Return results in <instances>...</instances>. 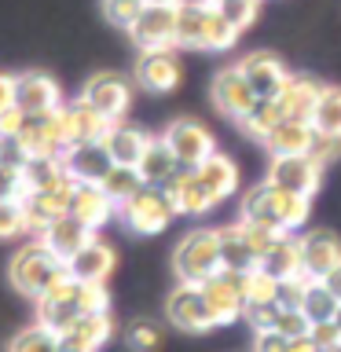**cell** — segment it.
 <instances>
[{
    "instance_id": "1",
    "label": "cell",
    "mask_w": 341,
    "mask_h": 352,
    "mask_svg": "<svg viewBox=\"0 0 341 352\" xmlns=\"http://www.w3.org/2000/svg\"><path fill=\"white\" fill-rule=\"evenodd\" d=\"M239 220L242 224H261V228H272L279 235H290L308 220V198L301 195H290L275 184H257L242 195V206H239Z\"/></svg>"
},
{
    "instance_id": "2",
    "label": "cell",
    "mask_w": 341,
    "mask_h": 352,
    "mask_svg": "<svg viewBox=\"0 0 341 352\" xmlns=\"http://www.w3.org/2000/svg\"><path fill=\"white\" fill-rule=\"evenodd\" d=\"M66 275H70V268H66V261L63 257H55V253L44 246L41 239H33L26 242L15 257H11L8 264V279L11 286H15L19 294H26L33 297V301H41L44 294L52 290V286H59Z\"/></svg>"
},
{
    "instance_id": "3",
    "label": "cell",
    "mask_w": 341,
    "mask_h": 352,
    "mask_svg": "<svg viewBox=\"0 0 341 352\" xmlns=\"http://www.w3.org/2000/svg\"><path fill=\"white\" fill-rule=\"evenodd\" d=\"M173 268L180 275V283H191V286L209 283L220 272V235L209 228L184 235V242L173 253Z\"/></svg>"
},
{
    "instance_id": "4",
    "label": "cell",
    "mask_w": 341,
    "mask_h": 352,
    "mask_svg": "<svg viewBox=\"0 0 341 352\" xmlns=\"http://www.w3.org/2000/svg\"><path fill=\"white\" fill-rule=\"evenodd\" d=\"M118 217L125 220V228L136 231V235H158V231L169 228L176 209H173L169 195H165L162 187H140V191L118 209Z\"/></svg>"
},
{
    "instance_id": "5",
    "label": "cell",
    "mask_w": 341,
    "mask_h": 352,
    "mask_svg": "<svg viewBox=\"0 0 341 352\" xmlns=\"http://www.w3.org/2000/svg\"><path fill=\"white\" fill-rule=\"evenodd\" d=\"M162 140L173 147L176 162H180L184 169H198L206 158H213V154H217L213 132H209L202 121H195V118H176L173 125L162 132Z\"/></svg>"
},
{
    "instance_id": "6",
    "label": "cell",
    "mask_w": 341,
    "mask_h": 352,
    "mask_svg": "<svg viewBox=\"0 0 341 352\" xmlns=\"http://www.w3.org/2000/svg\"><path fill=\"white\" fill-rule=\"evenodd\" d=\"M81 99L96 110V114H103L107 121H121L132 107V85L121 74L103 70V74H92L85 81Z\"/></svg>"
},
{
    "instance_id": "7",
    "label": "cell",
    "mask_w": 341,
    "mask_h": 352,
    "mask_svg": "<svg viewBox=\"0 0 341 352\" xmlns=\"http://www.w3.org/2000/svg\"><path fill=\"white\" fill-rule=\"evenodd\" d=\"M81 316H85L81 312V283H77L74 275H66L59 286H52V290L37 301V323L55 330V334L70 330Z\"/></svg>"
},
{
    "instance_id": "8",
    "label": "cell",
    "mask_w": 341,
    "mask_h": 352,
    "mask_svg": "<svg viewBox=\"0 0 341 352\" xmlns=\"http://www.w3.org/2000/svg\"><path fill=\"white\" fill-rule=\"evenodd\" d=\"M165 316H169V323L176 330H184V334H206V330L217 327L213 312H209V305H206L202 286H191V283H180L169 294V301H165Z\"/></svg>"
},
{
    "instance_id": "9",
    "label": "cell",
    "mask_w": 341,
    "mask_h": 352,
    "mask_svg": "<svg viewBox=\"0 0 341 352\" xmlns=\"http://www.w3.org/2000/svg\"><path fill=\"white\" fill-rule=\"evenodd\" d=\"M319 180H323V165H319L312 154H286V158H272L268 184L283 187V191L312 198L319 191Z\"/></svg>"
},
{
    "instance_id": "10",
    "label": "cell",
    "mask_w": 341,
    "mask_h": 352,
    "mask_svg": "<svg viewBox=\"0 0 341 352\" xmlns=\"http://www.w3.org/2000/svg\"><path fill=\"white\" fill-rule=\"evenodd\" d=\"M202 294L217 327L239 323L242 312H246V290H242V275L235 272H217L209 283H202Z\"/></svg>"
},
{
    "instance_id": "11",
    "label": "cell",
    "mask_w": 341,
    "mask_h": 352,
    "mask_svg": "<svg viewBox=\"0 0 341 352\" xmlns=\"http://www.w3.org/2000/svg\"><path fill=\"white\" fill-rule=\"evenodd\" d=\"M140 52H173L176 48V8H143L136 26L129 30Z\"/></svg>"
},
{
    "instance_id": "12",
    "label": "cell",
    "mask_w": 341,
    "mask_h": 352,
    "mask_svg": "<svg viewBox=\"0 0 341 352\" xmlns=\"http://www.w3.org/2000/svg\"><path fill=\"white\" fill-rule=\"evenodd\" d=\"M209 96H213V107L220 110V114H228L235 121H242L253 110V103H257V92L250 88V81L242 77L239 66H224V70H217Z\"/></svg>"
},
{
    "instance_id": "13",
    "label": "cell",
    "mask_w": 341,
    "mask_h": 352,
    "mask_svg": "<svg viewBox=\"0 0 341 352\" xmlns=\"http://www.w3.org/2000/svg\"><path fill=\"white\" fill-rule=\"evenodd\" d=\"M15 107L30 118H41V114H52L55 107H63V92L48 74L26 70V74H15Z\"/></svg>"
},
{
    "instance_id": "14",
    "label": "cell",
    "mask_w": 341,
    "mask_h": 352,
    "mask_svg": "<svg viewBox=\"0 0 341 352\" xmlns=\"http://www.w3.org/2000/svg\"><path fill=\"white\" fill-rule=\"evenodd\" d=\"M242 77L250 81V88L257 92V99H279L283 85L290 81V70L275 59L268 52H257V55H246V59L239 63Z\"/></svg>"
},
{
    "instance_id": "15",
    "label": "cell",
    "mask_w": 341,
    "mask_h": 352,
    "mask_svg": "<svg viewBox=\"0 0 341 352\" xmlns=\"http://www.w3.org/2000/svg\"><path fill=\"white\" fill-rule=\"evenodd\" d=\"M162 191L169 195V202H173L176 213H184V217H202V213H209V209L217 206L213 195L206 191V184L195 176V169H180L169 184L162 187Z\"/></svg>"
},
{
    "instance_id": "16",
    "label": "cell",
    "mask_w": 341,
    "mask_h": 352,
    "mask_svg": "<svg viewBox=\"0 0 341 352\" xmlns=\"http://www.w3.org/2000/svg\"><path fill=\"white\" fill-rule=\"evenodd\" d=\"M70 191H30L22 198V213H26L30 235H44L55 220H63L70 213Z\"/></svg>"
},
{
    "instance_id": "17",
    "label": "cell",
    "mask_w": 341,
    "mask_h": 352,
    "mask_svg": "<svg viewBox=\"0 0 341 352\" xmlns=\"http://www.w3.org/2000/svg\"><path fill=\"white\" fill-rule=\"evenodd\" d=\"M220 272H235V275H250L261 268V253L253 250V242L242 224L220 228Z\"/></svg>"
},
{
    "instance_id": "18",
    "label": "cell",
    "mask_w": 341,
    "mask_h": 352,
    "mask_svg": "<svg viewBox=\"0 0 341 352\" xmlns=\"http://www.w3.org/2000/svg\"><path fill=\"white\" fill-rule=\"evenodd\" d=\"M114 213H118V206L110 202L107 191L99 184H74V191H70V217L81 220L88 231H99Z\"/></svg>"
},
{
    "instance_id": "19",
    "label": "cell",
    "mask_w": 341,
    "mask_h": 352,
    "mask_svg": "<svg viewBox=\"0 0 341 352\" xmlns=\"http://www.w3.org/2000/svg\"><path fill=\"white\" fill-rule=\"evenodd\" d=\"M180 59L176 52H140L136 63V81L147 92H173L180 85Z\"/></svg>"
},
{
    "instance_id": "20",
    "label": "cell",
    "mask_w": 341,
    "mask_h": 352,
    "mask_svg": "<svg viewBox=\"0 0 341 352\" xmlns=\"http://www.w3.org/2000/svg\"><path fill=\"white\" fill-rule=\"evenodd\" d=\"M151 132H143L140 125H129V121H114L110 125V132L103 136V147L110 154V162L114 165H129V169H136L143 151L151 147Z\"/></svg>"
},
{
    "instance_id": "21",
    "label": "cell",
    "mask_w": 341,
    "mask_h": 352,
    "mask_svg": "<svg viewBox=\"0 0 341 352\" xmlns=\"http://www.w3.org/2000/svg\"><path fill=\"white\" fill-rule=\"evenodd\" d=\"M63 352H99L114 338V319L110 312H96V316H81L70 330H63Z\"/></svg>"
},
{
    "instance_id": "22",
    "label": "cell",
    "mask_w": 341,
    "mask_h": 352,
    "mask_svg": "<svg viewBox=\"0 0 341 352\" xmlns=\"http://www.w3.org/2000/svg\"><path fill=\"white\" fill-rule=\"evenodd\" d=\"M63 162H66V173H70L77 184H99L110 169H114V162H110L103 143H74V147L63 154Z\"/></svg>"
},
{
    "instance_id": "23",
    "label": "cell",
    "mask_w": 341,
    "mask_h": 352,
    "mask_svg": "<svg viewBox=\"0 0 341 352\" xmlns=\"http://www.w3.org/2000/svg\"><path fill=\"white\" fill-rule=\"evenodd\" d=\"M319 96H323V85L312 81V77H305V74H290V81L283 85V92H279V110H283V118H290V121H312V110L319 103Z\"/></svg>"
},
{
    "instance_id": "24",
    "label": "cell",
    "mask_w": 341,
    "mask_h": 352,
    "mask_svg": "<svg viewBox=\"0 0 341 352\" xmlns=\"http://www.w3.org/2000/svg\"><path fill=\"white\" fill-rule=\"evenodd\" d=\"M37 239H41L44 246H48V250L55 253V257H63L66 264H70V261L77 257V253H81V250L88 246V242L96 239V231H88V228L81 224V220H74L70 213H66L63 220H55V224H52L48 231H44V235H37Z\"/></svg>"
},
{
    "instance_id": "25",
    "label": "cell",
    "mask_w": 341,
    "mask_h": 352,
    "mask_svg": "<svg viewBox=\"0 0 341 352\" xmlns=\"http://www.w3.org/2000/svg\"><path fill=\"white\" fill-rule=\"evenodd\" d=\"M301 253L308 279H323L327 272H334L341 264V239L330 235V231H312V235L301 239Z\"/></svg>"
},
{
    "instance_id": "26",
    "label": "cell",
    "mask_w": 341,
    "mask_h": 352,
    "mask_svg": "<svg viewBox=\"0 0 341 352\" xmlns=\"http://www.w3.org/2000/svg\"><path fill=\"white\" fill-rule=\"evenodd\" d=\"M114 264H118L114 250H110L107 242L92 239L70 264H66V268H70V275H74L77 283H99V286H103L110 279V272H114Z\"/></svg>"
},
{
    "instance_id": "27",
    "label": "cell",
    "mask_w": 341,
    "mask_h": 352,
    "mask_svg": "<svg viewBox=\"0 0 341 352\" xmlns=\"http://www.w3.org/2000/svg\"><path fill=\"white\" fill-rule=\"evenodd\" d=\"M180 169H184V165L176 162L173 147H169V143H165L162 136H154V140H151V147L143 151V158H140V165H136L140 180L147 184V187H165Z\"/></svg>"
},
{
    "instance_id": "28",
    "label": "cell",
    "mask_w": 341,
    "mask_h": 352,
    "mask_svg": "<svg viewBox=\"0 0 341 352\" xmlns=\"http://www.w3.org/2000/svg\"><path fill=\"white\" fill-rule=\"evenodd\" d=\"M319 132L312 129V121H279V129L264 140L272 158H286V154H312V143H316Z\"/></svg>"
},
{
    "instance_id": "29",
    "label": "cell",
    "mask_w": 341,
    "mask_h": 352,
    "mask_svg": "<svg viewBox=\"0 0 341 352\" xmlns=\"http://www.w3.org/2000/svg\"><path fill=\"white\" fill-rule=\"evenodd\" d=\"M195 176L206 184V191L213 195V202H224V198H231L239 191V165L231 162L228 154H220V151L198 165Z\"/></svg>"
},
{
    "instance_id": "30",
    "label": "cell",
    "mask_w": 341,
    "mask_h": 352,
    "mask_svg": "<svg viewBox=\"0 0 341 352\" xmlns=\"http://www.w3.org/2000/svg\"><path fill=\"white\" fill-rule=\"evenodd\" d=\"M261 268L272 275V279H297V275H305V253H301V239L297 235H283L275 246L264 253Z\"/></svg>"
},
{
    "instance_id": "31",
    "label": "cell",
    "mask_w": 341,
    "mask_h": 352,
    "mask_svg": "<svg viewBox=\"0 0 341 352\" xmlns=\"http://www.w3.org/2000/svg\"><path fill=\"white\" fill-rule=\"evenodd\" d=\"M26 184H30V191H70L77 180L66 173L63 154H52V158L26 162Z\"/></svg>"
},
{
    "instance_id": "32",
    "label": "cell",
    "mask_w": 341,
    "mask_h": 352,
    "mask_svg": "<svg viewBox=\"0 0 341 352\" xmlns=\"http://www.w3.org/2000/svg\"><path fill=\"white\" fill-rule=\"evenodd\" d=\"M206 19H209V4H202V0H184L176 8V48H202Z\"/></svg>"
},
{
    "instance_id": "33",
    "label": "cell",
    "mask_w": 341,
    "mask_h": 352,
    "mask_svg": "<svg viewBox=\"0 0 341 352\" xmlns=\"http://www.w3.org/2000/svg\"><path fill=\"white\" fill-rule=\"evenodd\" d=\"M66 110H70L74 143H103V136L110 132V125H114V121H107L103 114H96V110L88 107L81 96H77L74 103H66Z\"/></svg>"
},
{
    "instance_id": "34",
    "label": "cell",
    "mask_w": 341,
    "mask_h": 352,
    "mask_svg": "<svg viewBox=\"0 0 341 352\" xmlns=\"http://www.w3.org/2000/svg\"><path fill=\"white\" fill-rule=\"evenodd\" d=\"M279 121H286L283 110H279V103H275V99H257V103H253V110L239 121V125L246 129V136H253V140L264 143L275 129H279Z\"/></svg>"
},
{
    "instance_id": "35",
    "label": "cell",
    "mask_w": 341,
    "mask_h": 352,
    "mask_svg": "<svg viewBox=\"0 0 341 352\" xmlns=\"http://www.w3.org/2000/svg\"><path fill=\"white\" fill-rule=\"evenodd\" d=\"M312 129L319 136L341 140V88H323V96L312 110Z\"/></svg>"
},
{
    "instance_id": "36",
    "label": "cell",
    "mask_w": 341,
    "mask_h": 352,
    "mask_svg": "<svg viewBox=\"0 0 341 352\" xmlns=\"http://www.w3.org/2000/svg\"><path fill=\"white\" fill-rule=\"evenodd\" d=\"M99 187H103L107 198L121 209L132 195L140 191V187H147V184L140 180V173H136V169H129V165H114V169H110V173L103 176V180H99Z\"/></svg>"
},
{
    "instance_id": "37",
    "label": "cell",
    "mask_w": 341,
    "mask_h": 352,
    "mask_svg": "<svg viewBox=\"0 0 341 352\" xmlns=\"http://www.w3.org/2000/svg\"><path fill=\"white\" fill-rule=\"evenodd\" d=\"M8 352H63V338L48 327L33 323L8 341Z\"/></svg>"
},
{
    "instance_id": "38",
    "label": "cell",
    "mask_w": 341,
    "mask_h": 352,
    "mask_svg": "<svg viewBox=\"0 0 341 352\" xmlns=\"http://www.w3.org/2000/svg\"><path fill=\"white\" fill-rule=\"evenodd\" d=\"M338 305H341L338 297L330 294L319 279H312V283H308V294H305L301 312L312 319V323H330V319H334V312H338Z\"/></svg>"
},
{
    "instance_id": "39",
    "label": "cell",
    "mask_w": 341,
    "mask_h": 352,
    "mask_svg": "<svg viewBox=\"0 0 341 352\" xmlns=\"http://www.w3.org/2000/svg\"><path fill=\"white\" fill-rule=\"evenodd\" d=\"M235 41H239V30L231 26V22H228L224 15H220L217 8H209L202 48H206V52H228V48H235Z\"/></svg>"
},
{
    "instance_id": "40",
    "label": "cell",
    "mask_w": 341,
    "mask_h": 352,
    "mask_svg": "<svg viewBox=\"0 0 341 352\" xmlns=\"http://www.w3.org/2000/svg\"><path fill=\"white\" fill-rule=\"evenodd\" d=\"M143 0H103V15L110 26H118V30H132L136 26V19L143 15Z\"/></svg>"
},
{
    "instance_id": "41",
    "label": "cell",
    "mask_w": 341,
    "mask_h": 352,
    "mask_svg": "<svg viewBox=\"0 0 341 352\" xmlns=\"http://www.w3.org/2000/svg\"><path fill=\"white\" fill-rule=\"evenodd\" d=\"M257 8H261V0H220V4H217V11H220V15H224L239 33L253 26V19H257Z\"/></svg>"
},
{
    "instance_id": "42",
    "label": "cell",
    "mask_w": 341,
    "mask_h": 352,
    "mask_svg": "<svg viewBox=\"0 0 341 352\" xmlns=\"http://www.w3.org/2000/svg\"><path fill=\"white\" fill-rule=\"evenodd\" d=\"M242 290H246V305L253 301H275V290H279V279H272L264 268L242 275Z\"/></svg>"
},
{
    "instance_id": "43",
    "label": "cell",
    "mask_w": 341,
    "mask_h": 352,
    "mask_svg": "<svg viewBox=\"0 0 341 352\" xmlns=\"http://www.w3.org/2000/svg\"><path fill=\"white\" fill-rule=\"evenodd\" d=\"M275 330L283 338H308L312 334V319H308L301 308H279V319H275Z\"/></svg>"
},
{
    "instance_id": "44",
    "label": "cell",
    "mask_w": 341,
    "mask_h": 352,
    "mask_svg": "<svg viewBox=\"0 0 341 352\" xmlns=\"http://www.w3.org/2000/svg\"><path fill=\"white\" fill-rule=\"evenodd\" d=\"M26 195H30L26 169H8V165H0V202H22Z\"/></svg>"
},
{
    "instance_id": "45",
    "label": "cell",
    "mask_w": 341,
    "mask_h": 352,
    "mask_svg": "<svg viewBox=\"0 0 341 352\" xmlns=\"http://www.w3.org/2000/svg\"><path fill=\"white\" fill-rule=\"evenodd\" d=\"M15 235H30L22 202H0V239H15Z\"/></svg>"
},
{
    "instance_id": "46",
    "label": "cell",
    "mask_w": 341,
    "mask_h": 352,
    "mask_svg": "<svg viewBox=\"0 0 341 352\" xmlns=\"http://www.w3.org/2000/svg\"><path fill=\"white\" fill-rule=\"evenodd\" d=\"M242 319L253 327V334H257V330H275V319H279V301H253V305H246Z\"/></svg>"
},
{
    "instance_id": "47",
    "label": "cell",
    "mask_w": 341,
    "mask_h": 352,
    "mask_svg": "<svg viewBox=\"0 0 341 352\" xmlns=\"http://www.w3.org/2000/svg\"><path fill=\"white\" fill-rule=\"evenodd\" d=\"M308 275H297V279H283L279 290H275V301L279 308H301L305 305V294H308Z\"/></svg>"
},
{
    "instance_id": "48",
    "label": "cell",
    "mask_w": 341,
    "mask_h": 352,
    "mask_svg": "<svg viewBox=\"0 0 341 352\" xmlns=\"http://www.w3.org/2000/svg\"><path fill=\"white\" fill-rule=\"evenodd\" d=\"M125 341H129L132 352H154V349H158V341H162V334L154 330V323H132Z\"/></svg>"
},
{
    "instance_id": "49",
    "label": "cell",
    "mask_w": 341,
    "mask_h": 352,
    "mask_svg": "<svg viewBox=\"0 0 341 352\" xmlns=\"http://www.w3.org/2000/svg\"><path fill=\"white\" fill-rule=\"evenodd\" d=\"M30 154L22 151V143L15 136H0V165H8V169H26Z\"/></svg>"
},
{
    "instance_id": "50",
    "label": "cell",
    "mask_w": 341,
    "mask_h": 352,
    "mask_svg": "<svg viewBox=\"0 0 341 352\" xmlns=\"http://www.w3.org/2000/svg\"><path fill=\"white\" fill-rule=\"evenodd\" d=\"M239 224H242V220H239ZM242 228H246V235H250V242H253V250L261 253V261H264V253H268V250L275 246V242L283 239L279 231H272V228H261V224H242Z\"/></svg>"
},
{
    "instance_id": "51",
    "label": "cell",
    "mask_w": 341,
    "mask_h": 352,
    "mask_svg": "<svg viewBox=\"0 0 341 352\" xmlns=\"http://www.w3.org/2000/svg\"><path fill=\"white\" fill-rule=\"evenodd\" d=\"M253 352H290V338H283L279 330H257L253 334Z\"/></svg>"
},
{
    "instance_id": "52",
    "label": "cell",
    "mask_w": 341,
    "mask_h": 352,
    "mask_svg": "<svg viewBox=\"0 0 341 352\" xmlns=\"http://www.w3.org/2000/svg\"><path fill=\"white\" fill-rule=\"evenodd\" d=\"M26 121H30V114H22L19 107L0 110V136H19V132L26 129Z\"/></svg>"
},
{
    "instance_id": "53",
    "label": "cell",
    "mask_w": 341,
    "mask_h": 352,
    "mask_svg": "<svg viewBox=\"0 0 341 352\" xmlns=\"http://www.w3.org/2000/svg\"><path fill=\"white\" fill-rule=\"evenodd\" d=\"M308 338H312L323 352H327V349H334V345H341V334H338V327H334V323H312V334H308Z\"/></svg>"
},
{
    "instance_id": "54",
    "label": "cell",
    "mask_w": 341,
    "mask_h": 352,
    "mask_svg": "<svg viewBox=\"0 0 341 352\" xmlns=\"http://www.w3.org/2000/svg\"><path fill=\"white\" fill-rule=\"evenodd\" d=\"M338 154H341V140H330V136H316V143H312V158H316L319 165L334 162Z\"/></svg>"
},
{
    "instance_id": "55",
    "label": "cell",
    "mask_w": 341,
    "mask_h": 352,
    "mask_svg": "<svg viewBox=\"0 0 341 352\" xmlns=\"http://www.w3.org/2000/svg\"><path fill=\"white\" fill-rule=\"evenodd\" d=\"M15 107V77L11 74H0V110Z\"/></svg>"
},
{
    "instance_id": "56",
    "label": "cell",
    "mask_w": 341,
    "mask_h": 352,
    "mask_svg": "<svg viewBox=\"0 0 341 352\" xmlns=\"http://www.w3.org/2000/svg\"><path fill=\"white\" fill-rule=\"evenodd\" d=\"M319 283H323L327 290H330V294H334L338 301H341V264H338L334 272H327V275H323V279H319Z\"/></svg>"
},
{
    "instance_id": "57",
    "label": "cell",
    "mask_w": 341,
    "mask_h": 352,
    "mask_svg": "<svg viewBox=\"0 0 341 352\" xmlns=\"http://www.w3.org/2000/svg\"><path fill=\"white\" fill-rule=\"evenodd\" d=\"M290 352H323V349H319L312 338H294L290 341Z\"/></svg>"
},
{
    "instance_id": "58",
    "label": "cell",
    "mask_w": 341,
    "mask_h": 352,
    "mask_svg": "<svg viewBox=\"0 0 341 352\" xmlns=\"http://www.w3.org/2000/svg\"><path fill=\"white\" fill-rule=\"evenodd\" d=\"M143 4H151V8H180L184 0H143Z\"/></svg>"
},
{
    "instance_id": "59",
    "label": "cell",
    "mask_w": 341,
    "mask_h": 352,
    "mask_svg": "<svg viewBox=\"0 0 341 352\" xmlns=\"http://www.w3.org/2000/svg\"><path fill=\"white\" fill-rule=\"evenodd\" d=\"M330 323L338 327V334H341V305H338V312H334V319H330Z\"/></svg>"
},
{
    "instance_id": "60",
    "label": "cell",
    "mask_w": 341,
    "mask_h": 352,
    "mask_svg": "<svg viewBox=\"0 0 341 352\" xmlns=\"http://www.w3.org/2000/svg\"><path fill=\"white\" fill-rule=\"evenodd\" d=\"M202 4H209V8H217V4H220V0H202Z\"/></svg>"
},
{
    "instance_id": "61",
    "label": "cell",
    "mask_w": 341,
    "mask_h": 352,
    "mask_svg": "<svg viewBox=\"0 0 341 352\" xmlns=\"http://www.w3.org/2000/svg\"><path fill=\"white\" fill-rule=\"evenodd\" d=\"M327 352H341V345H334V349H327Z\"/></svg>"
}]
</instances>
